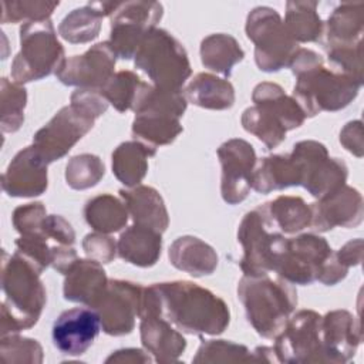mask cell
<instances>
[{
    "label": "cell",
    "mask_w": 364,
    "mask_h": 364,
    "mask_svg": "<svg viewBox=\"0 0 364 364\" xmlns=\"http://www.w3.org/2000/svg\"><path fill=\"white\" fill-rule=\"evenodd\" d=\"M148 314L159 316L178 330L195 336L222 334L230 321V311L223 299L188 280L144 287L139 318Z\"/></svg>",
    "instance_id": "6da1fadb"
},
{
    "label": "cell",
    "mask_w": 364,
    "mask_h": 364,
    "mask_svg": "<svg viewBox=\"0 0 364 364\" xmlns=\"http://www.w3.org/2000/svg\"><path fill=\"white\" fill-rule=\"evenodd\" d=\"M41 272L20 252L7 256L3 252L0 334H17L37 324L47 301Z\"/></svg>",
    "instance_id": "7a4b0ae2"
},
{
    "label": "cell",
    "mask_w": 364,
    "mask_h": 364,
    "mask_svg": "<svg viewBox=\"0 0 364 364\" xmlns=\"http://www.w3.org/2000/svg\"><path fill=\"white\" fill-rule=\"evenodd\" d=\"M237 299L250 326L264 338H274L297 306L294 286L279 276L269 274H245L237 284Z\"/></svg>",
    "instance_id": "3957f363"
},
{
    "label": "cell",
    "mask_w": 364,
    "mask_h": 364,
    "mask_svg": "<svg viewBox=\"0 0 364 364\" xmlns=\"http://www.w3.org/2000/svg\"><path fill=\"white\" fill-rule=\"evenodd\" d=\"M255 105L242 114L243 128L260 139L267 149L279 146L286 132L303 125L306 115L297 101L287 95L282 85L263 81L253 88Z\"/></svg>",
    "instance_id": "277c9868"
},
{
    "label": "cell",
    "mask_w": 364,
    "mask_h": 364,
    "mask_svg": "<svg viewBox=\"0 0 364 364\" xmlns=\"http://www.w3.org/2000/svg\"><path fill=\"white\" fill-rule=\"evenodd\" d=\"M291 97L306 118L323 111L334 112L346 108L358 95L361 81L324 65V61L294 75Z\"/></svg>",
    "instance_id": "5b68a950"
},
{
    "label": "cell",
    "mask_w": 364,
    "mask_h": 364,
    "mask_svg": "<svg viewBox=\"0 0 364 364\" xmlns=\"http://www.w3.org/2000/svg\"><path fill=\"white\" fill-rule=\"evenodd\" d=\"M65 60L63 44L50 18L27 21L20 27V51L11 63V78L17 84L38 81L55 74Z\"/></svg>",
    "instance_id": "8992f818"
},
{
    "label": "cell",
    "mask_w": 364,
    "mask_h": 364,
    "mask_svg": "<svg viewBox=\"0 0 364 364\" xmlns=\"http://www.w3.org/2000/svg\"><path fill=\"white\" fill-rule=\"evenodd\" d=\"M134 63L138 70L149 77L152 85L162 90H182L192 74L183 46L169 31L158 27L144 37Z\"/></svg>",
    "instance_id": "52a82bcc"
},
{
    "label": "cell",
    "mask_w": 364,
    "mask_h": 364,
    "mask_svg": "<svg viewBox=\"0 0 364 364\" xmlns=\"http://www.w3.org/2000/svg\"><path fill=\"white\" fill-rule=\"evenodd\" d=\"M246 36L255 44V61L266 73L289 67L299 44L284 27L280 14L267 6L255 7L246 18Z\"/></svg>",
    "instance_id": "ba28073f"
},
{
    "label": "cell",
    "mask_w": 364,
    "mask_h": 364,
    "mask_svg": "<svg viewBox=\"0 0 364 364\" xmlns=\"http://www.w3.org/2000/svg\"><path fill=\"white\" fill-rule=\"evenodd\" d=\"M283 237L263 205L247 212L237 228V242L242 246L239 266L243 274L263 276L273 272L274 256Z\"/></svg>",
    "instance_id": "9c48e42d"
},
{
    "label": "cell",
    "mask_w": 364,
    "mask_h": 364,
    "mask_svg": "<svg viewBox=\"0 0 364 364\" xmlns=\"http://www.w3.org/2000/svg\"><path fill=\"white\" fill-rule=\"evenodd\" d=\"M334 250L314 233L283 237L273 262L276 276L291 284H310L317 280L324 263Z\"/></svg>",
    "instance_id": "30bf717a"
},
{
    "label": "cell",
    "mask_w": 364,
    "mask_h": 364,
    "mask_svg": "<svg viewBox=\"0 0 364 364\" xmlns=\"http://www.w3.org/2000/svg\"><path fill=\"white\" fill-rule=\"evenodd\" d=\"M300 173V186L320 199L346 185L348 168L340 158H331L326 145L314 139L294 144L289 154Z\"/></svg>",
    "instance_id": "8fae6325"
},
{
    "label": "cell",
    "mask_w": 364,
    "mask_h": 364,
    "mask_svg": "<svg viewBox=\"0 0 364 364\" xmlns=\"http://www.w3.org/2000/svg\"><path fill=\"white\" fill-rule=\"evenodd\" d=\"M164 7L158 1H119L111 14L109 44L117 57L131 60L144 37L161 21Z\"/></svg>",
    "instance_id": "7c38bea8"
},
{
    "label": "cell",
    "mask_w": 364,
    "mask_h": 364,
    "mask_svg": "<svg viewBox=\"0 0 364 364\" xmlns=\"http://www.w3.org/2000/svg\"><path fill=\"white\" fill-rule=\"evenodd\" d=\"M279 363H326L321 341V316L314 310H299L290 316L284 328L274 337Z\"/></svg>",
    "instance_id": "4fadbf2b"
},
{
    "label": "cell",
    "mask_w": 364,
    "mask_h": 364,
    "mask_svg": "<svg viewBox=\"0 0 364 364\" xmlns=\"http://www.w3.org/2000/svg\"><path fill=\"white\" fill-rule=\"evenodd\" d=\"M95 118L81 108L70 104L57 114L33 136V146L48 165L63 156L87 134L95 124Z\"/></svg>",
    "instance_id": "5bb4252c"
},
{
    "label": "cell",
    "mask_w": 364,
    "mask_h": 364,
    "mask_svg": "<svg viewBox=\"0 0 364 364\" xmlns=\"http://www.w3.org/2000/svg\"><path fill=\"white\" fill-rule=\"evenodd\" d=\"M144 287L139 283L111 279L91 309L100 317L101 328L109 336L129 334L139 318Z\"/></svg>",
    "instance_id": "9a60e30c"
},
{
    "label": "cell",
    "mask_w": 364,
    "mask_h": 364,
    "mask_svg": "<svg viewBox=\"0 0 364 364\" xmlns=\"http://www.w3.org/2000/svg\"><path fill=\"white\" fill-rule=\"evenodd\" d=\"M218 158L222 168L220 193L226 203L243 202L252 188V173L257 156L252 144L240 138H232L218 148Z\"/></svg>",
    "instance_id": "2e32d148"
},
{
    "label": "cell",
    "mask_w": 364,
    "mask_h": 364,
    "mask_svg": "<svg viewBox=\"0 0 364 364\" xmlns=\"http://www.w3.org/2000/svg\"><path fill=\"white\" fill-rule=\"evenodd\" d=\"M115 63L117 54L109 41H102L81 55L65 58L55 77L64 85L101 90L115 74Z\"/></svg>",
    "instance_id": "e0dca14e"
},
{
    "label": "cell",
    "mask_w": 364,
    "mask_h": 364,
    "mask_svg": "<svg viewBox=\"0 0 364 364\" xmlns=\"http://www.w3.org/2000/svg\"><path fill=\"white\" fill-rule=\"evenodd\" d=\"M310 228L317 232H327L333 228H355L363 222L364 203L361 193L348 185L310 203Z\"/></svg>",
    "instance_id": "ac0fdd59"
},
{
    "label": "cell",
    "mask_w": 364,
    "mask_h": 364,
    "mask_svg": "<svg viewBox=\"0 0 364 364\" xmlns=\"http://www.w3.org/2000/svg\"><path fill=\"white\" fill-rule=\"evenodd\" d=\"M101 323L91 307H74L63 311L53 324V343L65 355L84 354L97 338Z\"/></svg>",
    "instance_id": "d6986e66"
},
{
    "label": "cell",
    "mask_w": 364,
    "mask_h": 364,
    "mask_svg": "<svg viewBox=\"0 0 364 364\" xmlns=\"http://www.w3.org/2000/svg\"><path fill=\"white\" fill-rule=\"evenodd\" d=\"M47 186V164L33 145L18 151L1 175V189L13 198L40 196Z\"/></svg>",
    "instance_id": "ffe728a7"
},
{
    "label": "cell",
    "mask_w": 364,
    "mask_h": 364,
    "mask_svg": "<svg viewBox=\"0 0 364 364\" xmlns=\"http://www.w3.org/2000/svg\"><path fill=\"white\" fill-rule=\"evenodd\" d=\"M321 341L326 363L344 364L350 361L361 341V327L347 310H333L321 316Z\"/></svg>",
    "instance_id": "44dd1931"
},
{
    "label": "cell",
    "mask_w": 364,
    "mask_h": 364,
    "mask_svg": "<svg viewBox=\"0 0 364 364\" xmlns=\"http://www.w3.org/2000/svg\"><path fill=\"white\" fill-rule=\"evenodd\" d=\"M139 334L144 348L156 363H176L186 348L183 334L168 320L148 314L139 318Z\"/></svg>",
    "instance_id": "7402d4cb"
},
{
    "label": "cell",
    "mask_w": 364,
    "mask_h": 364,
    "mask_svg": "<svg viewBox=\"0 0 364 364\" xmlns=\"http://www.w3.org/2000/svg\"><path fill=\"white\" fill-rule=\"evenodd\" d=\"M364 30V3L344 1L338 4L323 26L320 44L324 50L361 43Z\"/></svg>",
    "instance_id": "603a6c76"
},
{
    "label": "cell",
    "mask_w": 364,
    "mask_h": 364,
    "mask_svg": "<svg viewBox=\"0 0 364 364\" xmlns=\"http://www.w3.org/2000/svg\"><path fill=\"white\" fill-rule=\"evenodd\" d=\"M64 276V299L88 307L94 306L108 283L102 264L92 259H77Z\"/></svg>",
    "instance_id": "cb8c5ba5"
},
{
    "label": "cell",
    "mask_w": 364,
    "mask_h": 364,
    "mask_svg": "<svg viewBox=\"0 0 364 364\" xmlns=\"http://www.w3.org/2000/svg\"><path fill=\"white\" fill-rule=\"evenodd\" d=\"M119 196L125 202L129 216L135 225L151 228L164 233L169 225V215L159 192L146 185H136L119 189Z\"/></svg>",
    "instance_id": "d4e9b609"
},
{
    "label": "cell",
    "mask_w": 364,
    "mask_h": 364,
    "mask_svg": "<svg viewBox=\"0 0 364 364\" xmlns=\"http://www.w3.org/2000/svg\"><path fill=\"white\" fill-rule=\"evenodd\" d=\"M168 257L173 267L193 277L212 274L219 263V257L210 245L189 235L173 240Z\"/></svg>",
    "instance_id": "484cf974"
},
{
    "label": "cell",
    "mask_w": 364,
    "mask_h": 364,
    "mask_svg": "<svg viewBox=\"0 0 364 364\" xmlns=\"http://www.w3.org/2000/svg\"><path fill=\"white\" fill-rule=\"evenodd\" d=\"M117 249L122 260L138 267H151L159 260L162 233L134 223L121 233Z\"/></svg>",
    "instance_id": "4316f807"
},
{
    "label": "cell",
    "mask_w": 364,
    "mask_h": 364,
    "mask_svg": "<svg viewBox=\"0 0 364 364\" xmlns=\"http://www.w3.org/2000/svg\"><path fill=\"white\" fill-rule=\"evenodd\" d=\"M179 118L181 117L165 111L148 109L136 112L131 128L132 136L155 149L162 145H169L183 131Z\"/></svg>",
    "instance_id": "83f0119b"
},
{
    "label": "cell",
    "mask_w": 364,
    "mask_h": 364,
    "mask_svg": "<svg viewBox=\"0 0 364 364\" xmlns=\"http://www.w3.org/2000/svg\"><path fill=\"white\" fill-rule=\"evenodd\" d=\"M300 186V173L290 155H269L256 162L252 188L259 193Z\"/></svg>",
    "instance_id": "f1b7e54d"
},
{
    "label": "cell",
    "mask_w": 364,
    "mask_h": 364,
    "mask_svg": "<svg viewBox=\"0 0 364 364\" xmlns=\"http://www.w3.org/2000/svg\"><path fill=\"white\" fill-rule=\"evenodd\" d=\"M186 100L205 109H228L235 104V88L230 81L210 73H198L183 91Z\"/></svg>",
    "instance_id": "f546056e"
},
{
    "label": "cell",
    "mask_w": 364,
    "mask_h": 364,
    "mask_svg": "<svg viewBox=\"0 0 364 364\" xmlns=\"http://www.w3.org/2000/svg\"><path fill=\"white\" fill-rule=\"evenodd\" d=\"M155 154V148L136 139L125 141L112 152V173L127 188H134L145 178L148 172V158Z\"/></svg>",
    "instance_id": "4dcf8cb0"
},
{
    "label": "cell",
    "mask_w": 364,
    "mask_h": 364,
    "mask_svg": "<svg viewBox=\"0 0 364 364\" xmlns=\"http://www.w3.org/2000/svg\"><path fill=\"white\" fill-rule=\"evenodd\" d=\"M243 57V48L230 34L215 33L205 37L200 43V61L205 68L226 78L230 77L233 67L240 63Z\"/></svg>",
    "instance_id": "1f68e13d"
},
{
    "label": "cell",
    "mask_w": 364,
    "mask_h": 364,
    "mask_svg": "<svg viewBox=\"0 0 364 364\" xmlns=\"http://www.w3.org/2000/svg\"><path fill=\"white\" fill-rule=\"evenodd\" d=\"M128 209L125 202L111 193H102L91 198L84 206L85 222L101 233H115L125 228L128 222Z\"/></svg>",
    "instance_id": "d6a6232c"
},
{
    "label": "cell",
    "mask_w": 364,
    "mask_h": 364,
    "mask_svg": "<svg viewBox=\"0 0 364 364\" xmlns=\"http://www.w3.org/2000/svg\"><path fill=\"white\" fill-rule=\"evenodd\" d=\"M318 3L310 0H291L286 3L284 27L299 43L318 41L323 33V20L317 13Z\"/></svg>",
    "instance_id": "836d02e7"
},
{
    "label": "cell",
    "mask_w": 364,
    "mask_h": 364,
    "mask_svg": "<svg viewBox=\"0 0 364 364\" xmlns=\"http://www.w3.org/2000/svg\"><path fill=\"white\" fill-rule=\"evenodd\" d=\"M263 206L270 220L283 235H293L310 226V205H307L300 196L282 195L263 203Z\"/></svg>",
    "instance_id": "e575fe53"
},
{
    "label": "cell",
    "mask_w": 364,
    "mask_h": 364,
    "mask_svg": "<svg viewBox=\"0 0 364 364\" xmlns=\"http://www.w3.org/2000/svg\"><path fill=\"white\" fill-rule=\"evenodd\" d=\"M102 14L95 1L70 11L58 26V34L71 44H84L95 40L101 31Z\"/></svg>",
    "instance_id": "d590c367"
},
{
    "label": "cell",
    "mask_w": 364,
    "mask_h": 364,
    "mask_svg": "<svg viewBox=\"0 0 364 364\" xmlns=\"http://www.w3.org/2000/svg\"><path fill=\"white\" fill-rule=\"evenodd\" d=\"M27 91L21 84L1 78L0 82V122L3 132H16L24 122Z\"/></svg>",
    "instance_id": "8d00e7d4"
},
{
    "label": "cell",
    "mask_w": 364,
    "mask_h": 364,
    "mask_svg": "<svg viewBox=\"0 0 364 364\" xmlns=\"http://www.w3.org/2000/svg\"><path fill=\"white\" fill-rule=\"evenodd\" d=\"M144 81L129 70L117 71L101 88L107 101L119 112L132 109Z\"/></svg>",
    "instance_id": "74e56055"
},
{
    "label": "cell",
    "mask_w": 364,
    "mask_h": 364,
    "mask_svg": "<svg viewBox=\"0 0 364 364\" xmlns=\"http://www.w3.org/2000/svg\"><path fill=\"white\" fill-rule=\"evenodd\" d=\"M105 166L100 156L94 154H80L67 162L65 181L73 189L82 191L95 186L104 176Z\"/></svg>",
    "instance_id": "f35d334b"
},
{
    "label": "cell",
    "mask_w": 364,
    "mask_h": 364,
    "mask_svg": "<svg viewBox=\"0 0 364 364\" xmlns=\"http://www.w3.org/2000/svg\"><path fill=\"white\" fill-rule=\"evenodd\" d=\"M193 363H257L253 351L246 346L237 344L228 340H208L203 341L196 355L192 358Z\"/></svg>",
    "instance_id": "ab89813d"
},
{
    "label": "cell",
    "mask_w": 364,
    "mask_h": 364,
    "mask_svg": "<svg viewBox=\"0 0 364 364\" xmlns=\"http://www.w3.org/2000/svg\"><path fill=\"white\" fill-rule=\"evenodd\" d=\"M58 1L46 0H3L1 1V23L40 21L47 20L58 7Z\"/></svg>",
    "instance_id": "60d3db41"
},
{
    "label": "cell",
    "mask_w": 364,
    "mask_h": 364,
    "mask_svg": "<svg viewBox=\"0 0 364 364\" xmlns=\"http://www.w3.org/2000/svg\"><path fill=\"white\" fill-rule=\"evenodd\" d=\"M0 355L6 363L40 364L43 363V347L37 340L10 334L1 337Z\"/></svg>",
    "instance_id": "b9f144b4"
},
{
    "label": "cell",
    "mask_w": 364,
    "mask_h": 364,
    "mask_svg": "<svg viewBox=\"0 0 364 364\" xmlns=\"http://www.w3.org/2000/svg\"><path fill=\"white\" fill-rule=\"evenodd\" d=\"M330 68L347 74L363 82L361 43L353 46H340L326 50Z\"/></svg>",
    "instance_id": "7bdbcfd3"
},
{
    "label": "cell",
    "mask_w": 364,
    "mask_h": 364,
    "mask_svg": "<svg viewBox=\"0 0 364 364\" xmlns=\"http://www.w3.org/2000/svg\"><path fill=\"white\" fill-rule=\"evenodd\" d=\"M47 216L46 206L41 202H30L20 205L13 210V226L20 235L38 232Z\"/></svg>",
    "instance_id": "ee69618b"
},
{
    "label": "cell",
    "mask_w": 364,
    "mask_h": 364,
    "mask_svg": "<svg viewBox=\"0 0 364 364\" xmlns=\"http://www.w3.org/2000/svg\"><path fill=\"white\" fill-rule=\"evenodd\" d=\"M82 249L88 259H92L101 264L109 263L118 255L117 242L108 235L101 232H92L82 239Z\"/></svg>",
    "instance_id": "f6af8a7d"
},
{
    "label": "cell",
    "mask_w": 364,
    "mask_h": 364,
    "mask_svg": "<svg viewBox=\"0 0 364 364\" xmlns=\"http://www.w3.org/2000/svg\"><path fill=\"white\" fill-rule=\"evenodd\" d=\"M70 104L81 108L95 119L105 114L109 105L101 90L94 88H77L70 97Z\"/></svg>",
    "instance_id": "bcb514c9"
},
{
    "label": "cell",
    "mask_w": 364,
    "mask_h": 364,
    "mask_svg": "<svg viewBox=\"0 0 364 364\" xmlns=\"http://www.w3.org/2000/svg\"><path fill=\"white\" fill-rule=\"evenodd\" d=\"M340 144L357 158H361L364 154L363 142V122L360 119L347 122L340 131Z\"/></svg>",
    "instance_id": "7dc6e473"
},
{
    "label": "cell",
    "mask_w": 364,
    "mask_h": 364,
    "mask_svg": "<svg viewBox=\"0 0 364 364\" xmlns=\"http://www.w3.org/2000/svg\"><path fill=\"white\" fill-rule=\"evenodd\" d=\"M348 273V267L344 266L336 256V252L331 253V256L324 263L317 280L326 286H334L340 283Z\"/></svg>",
    "instance_id": "c3c4849f"
},
{
    "label": "cell",
    "mask_w": 364,
    "mask_h": 364,
    "mask_svg": "<svg viewBox=\"0 0 364 364\" xmlns=\"http://www.w3.org/2000/svg\"><path fill=\"white\" fill-rule=\"evenodd\" d=\"M336 256L348 269L351 266H358L363 260V239L357 237L347 242L338 252H336Z\"/></svg>",
    "instance_id": "681fc988"
},
{
    "label": "cell",
    "mask_w": 364,
    "mask_h": 364,
    "mask_svg": "<svg viewBox=\"0 0 364 364\" xmlns=\"http://www.w3.org/2000/svg\"><path fill=\"white\" fill-rule=\"evenodd\" d=\"M154 357L141 348H121L105 358V363H152Z\"/></svg>",
    "instance_id": "f907efd6"
}]
</instances>
